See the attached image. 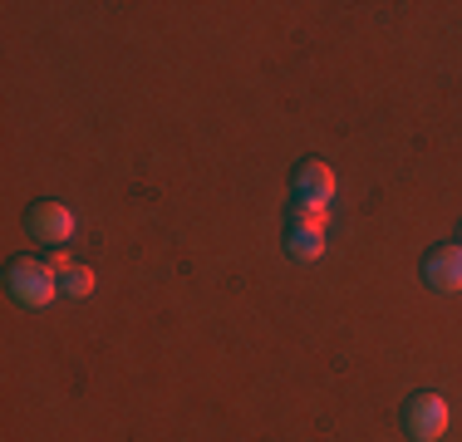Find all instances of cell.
I'll return each instance as SVG.
<instances>
[{
	"mask_svg": "<svg viewBox=\"0 0 462 442\" xmlns=\"http://www.w3.org/2000/svg\"><path fill=\"white\" fill-rule=\"evenodd\" d=\"M5 290H10L15 305L40 309V305H50L54 295H60V271H54L50 261H40V256H15L5 265Z\"/></svg>",
	"mask_w": 462,
	"mask_h": 442,
	"instance_id": "cell-1",
	"label": "cell"
},
{
	"mask_svg": "<svg viewBox=\"0 0 462 442\" xmlns=\"http://www.w3.org/2000/svg\"><path fill=\"white\" fill-rule=\"evenodd\" d=\"M329 197H335V168L320 158H300L291 172V202L295 212H320V207H329Z\"/></svg>",
	"mask_w": 462,
	"mask_h": 442,
	"instance_id": "cell-2",
	"label": "cell"
},
{
	"mask_svg": "<svg viewBox=\"0 0 462 442\" xmlns=\"http://www.w3.org/2000/svg\"><path fill=\"white\" fill-rule=\"evenodd\" d=\"M403 433L413 442H438L448 433V398L433 393V389L413 393L409 403H403Z\"/></svg>",
	"mask_w": 462,
	"mask_h": 442,
	"instance_id": "cell-3",
	"label": "cell"
},
{
	"mask_svg": "<svg viewBox=\"0 0 462 442\" xmlns=\"http://www.w3.org/2000/svg\"><path fill=\"white\" fill-rule=\"evenodd\" d=\"M25 231L40 241V246H64V241L79 231V221H74V212L64 202H54V197H45V202H35L25 212Z\"/></svg>",
	"mask_w": 462,
	"mask_h": 442,
	"instance_id": "cell-4",
	"label": "cell"
},
{
	"mask_svg": "<svg viewBox=\"0 0 462 442\" xmlns=\"http://www.w3.org/2000/svg\"><path fill=\"white\" fill-rule=\"evenodd\" d=\"M423 281L433 285L438 295H457L462 290V246H433L423 256Z\"/></svg>",
	"mask_w": 462,
	"mask_h": 442,
	"instance_id": "cell-5",
	"label": "cell"
},
{
	"mask_svg": "<svg viewBox=\"0 0 462 442\" xmlns=\"http://www.w3.org/2000/svg\"><path fill=\"white\" fill-rule=\"evenodd\" d=\"M285 256L291 261H320L325 256V231L315 216H300L295 212L285 221Z\"/></svg>",
	"mask_w": 462,
	"mask_h": 442,
	"instance_id": "cell-6",
	"label": "cell"
},
{
	"mask_svg": "<svg viewBox=\"0 0 462 442\" xmlns=\"http://www.w3.org/2000/svg\"><path fill=\"white\" fill-rule=\"evenodd\" d=\"M94 290V271L79 261H60V295L64 300H84Z\"/></svg>",
	"mask_w": 462,
	"mask_h": 442,
	"instance_id": "cell-7",
	"label": "cell"
},
{
	"mask_svg": "<svg viewBox=\"0 0 462 442\" xmlns=\"http://www.w3.org/2000/svg\"><path fill=\"white\" fill-rule=\"evenodd\" d=\"M457 246H462V231H457Z\"/></svg>",
	"mask_w": 462,
	"mask_h": 442,
	"instance_id": "cell-8",
	"label": "cell"
}]
</instances>
